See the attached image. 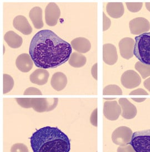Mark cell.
<instances>
[{"label":"cell","mask_w":150,"mask_h":152,"mask_svg":"<svg viewBox=\"0 0 150 152\" xmlns=\"http://www.w3.org/2000/svg\"><path fill=\"white\" fill-rule=\"evenodd\" d=\"M72 47L54 32L44 29L37 32L31 41L29 53L37 68H55L64 64L72 53Z\"/></svg>","instance_id":"obj_1"},{"label":"cell","mask_w":150,"mask_h":152,"mask_svg":"<svg viewBox=\"0 0 150 152\" xmlns=\"http://www.w3.org/2000/svg\"><path fill=\"white\" fill-rule=\"evenodd\" d=\"M33 152H69L70 140L57 127L46 126L37 130L30 138Z\"/></svg>","instance_id":"obj_2"},{"label":"cell","mask_w":150,"mask_h":152,"mask_svg":"<svg viewBox=\"0 0 150 152\" xmlns=\"http://www.w3.org/2000/svg\"><path fill=\"white\" fill-rule=\"evenodd\" d=\"M17 103L25 108H33L37 112H44L53 110L57 106L58 99L46 98H17Z\"/></svg>","instance_id":"obj_3"},{"label":"cell","mask_w":150,"mask_h":152,"mask_svg":"<svg viewBox=\"0 0 150 152\" xmlns=\"http://www.w3.org/2000/svg\"><path fill=\"white\" fill-rule=\"evenodd\" d=\"M134 54L140 62L150 65V33L135 37Z\"/></svg>","instance_id":"obj_4"},{"label":"cell","mask_w":150,"mask_h":152,"mask_svg":"<svg viewBox=\"0 0 150 152\" xmlns=\"http://www.w3.org/2000/svg\"><path fill=\"white\" fill-rule=\"evenodd\" d=\"M130 144L136 152H150V129L134 132Z\"/></svg>","instance_id":"obj_5"},{"label":"cell","mask_w":150,"mask_h":152,"mask_svg":"<svg viewBox=\"0 0 150 152\" xmlns=\"http://www.w3.org/2000/svg\"><path fill=\"white\" fill-rule=\"evenodd\" d=\"M132 131L126 126L118 127L112 134V140L114 143L120 146L129 144L132 137Z\"/></svg>","instance_id":"obj_6"},{"label":"cell","mask_w":150,"mask_h":152,"mask_svg":"<svg viewBox=\"0 0 150 152\" xmlns=\"http://www.w3.org/2000/svg\"><path fill=\"white\" fill-rule=\"evenodd\" d=\"M129 27L132 34L140 36L150 31V23L145 18L137 17L130 21Z\"/></svg>","instance_id":"obj_7"},{"label":"cell","mask_w":150,"mask_h":152,"mask_svg":"<svg viewBox=\"0 0 150 152\" xmlns=\"http://www.w3.org/2000/svg\"><path fill=\"white\" fill-rule=\"evenodd\" d=\"M121 84L126 88H135L141 83V78L136 72L132 70L123 72L121 77Z\"/></svg>","instance_id":"obj_8"},{"label":"cell","mask_w":150,"mask_h":152,"mask_svg":"<svg viewBox=\"0 0 150 152\" xmlns=\"http://www.w3.org/2000/svg\"><path fill=\"white\" fill-rule=\"evenodd\" d=\"M61 15L59 7L54 2H50L45 9V21L49 26H55L57 24Z\"/></svg>","instance_id":"obj_9"},{"label":"cell","mask_w":150,"mask_h":152,"mask_svg":"<svg viewBox=\"0 0 150 152\" xmlns=\"http://www.w3.org/2000/svg\"><path fill=\"white\" fill-rule=\"evenodd\" d=\"M121 107L116 101H106L103 105V115L110 121L117 120L121 114Z\"/></svg>","instance_id":"obj_10"},{"label":"cell","mask_w":150,"mask_h":152,"mask_svg":"<svg viewBox=\"0 0 150 152\" xmlns=\"http://www.w3.org/2000/svg\"><path fill=\"white\" fill-rule=\"evenodd\" d=\"M135 42L131 38H125L122 39L118 43L120 54L122 58L130 59L134 56V47Z\"/></svg>","instance_id":"obj_11"},{"label":"cell","mask_w":150,"mask_h":152,"mask_svg":"<svg viewBox=\"0 0 150 152\" xmlns=\"http://www.w3.org/2000/svg\"><path fill=\"white\" fill-rule=\"evenodd\" d=\"M119 104L122 110L121 114L122 117L130 120L136 117L137 113V108L129 100L126 98H120L119 99Z\"/></svg>","instance_id":"obj_12"},{"label":"cell","mask_w":150,"mask_h":152,"mask_svg":"<svg viewBox=\"0 0 150 152\" xmlns=\"http://www.w3.org/2000/svg\"><path fill=\"white\" fill-rule=\"evenodd\" d=\"M118 59L116 47L112 44H105L103 45V60L106 64L113 65Z\"/></svg>","instance_id":"obj_13"},{"label":"cell","mask_w":150,"mask_h":152,"mask_svg":"<svg viewBox=\"0 0 150 152\" xmlns=\"http://www.w3.org/2000/svg\"><path fill=\"white\" fill-rule=\"evenodd\" d=\"M13 26L14 28L24 35H29L33 32L31 26L24 16H16L13 20Z\"/></svg>","instance_id":"obj_14"},{"label":"cell","mask_w":150,"mask_h":152,"mask_svg":"<svg viewBox=\"0 0 150 152\" xmlns=\"http://www.w3.org/2000/svg\"><path fill=\"white\" fill-rule=\"evenodd\" d=\"M17 68L21 72H27L33 68V63L31 56L28 54H21L16 60Z\"/></svg>","instance_id":"obj_15"},{"label":"cell","mask_w":150,"mask_h":152,"mask_svg":"<svg viewBox=\"0 0 150 152\" xmlns=\"http://www.w3.org/2000/svg\"><path fill=\"white\" fill-rule=\"evenodd\" d=\"M50 74L44 69H38L30 75V79L33 84L38 85H43L47 83Z\"/></svg>","instance_id":"obj_16"},{"label":"cell","mask_w":150,"mask_h":152,"mask_svg":"<svg viewBox=\"0 0 150 152\" xmlns=\"http://www.w3.org/2000/svg\"><path fill=\"white\" fill-rule=\"evenodd\" d=\"M71 45L79 53H86L89 52L91 44L89 40L83 37H78L71 41Z\"/></svg>","instance_id":"obj_17"},{"label":"cell","mask_w":150,"mask_h":152,"mask_svg":"<svg viewBox=\"0 0 150 152\" xmlns=\"http://www.w3.org/2000/svg\"><path fill=\"white\" fill-rule=\"evenodd\" d=\"M67 84V78L63 72H55L51 79V85L53 88L60 91L66 88Z\"/></svg>","instance_id":"obj_18"},{"label":"cell","mask_w":150,"mask_h":152,"mask_svg":"<svg viewBox=\"0 0 150 152\" xmlns=\"http://www.w3.org/2000/svg\"><path fill=\"white\" fill-rule=\"evenodd\" d=\"M109 15L114 18H119L124 14L125 8L122 2H109L106 6Z\"/></svg>","instance_id":"obj_19"},{"label":"cell","mask_w":150,"mask_h":152,"mask_svg":"<svg viewBox=\"0 0 150 152\" xmlns=\"http://www.w3.org/2000/svg\"><path fill=\"white\" fill-rule=\"evenodd\" d=\"M4 39L8 46L12 48H20L23 43L22 38L12 31L6 33Z\"/></svg>","instance_id":"obj_20"},{"label":"cell","mask_w":150,"mask_h":152,"mask_svg":"<svg viewBox=\"0 0 150 152\" xmlns=\"http://www.w3.org/2000/svg\"><path fill=\"white\" fill-rule=\"evenodd\" d=\"M29 17L33 22L35 28H42L44 27L42 20V10L40 7H35L29 12Z\"/></svg>","instance_id":"obj_21"},{"label":"cell","mask_w":150,"mask_h":152,"mask_svg":"<svg viewBox=\"0 0 150 152\" xmlns=\"http://www.w3.org/2000/svg\"><path fill=\"white\" fill-rule=\"evenodd\" d=\"M86 58L83 55L77 52L71 54L69 59V64L74 68H81L86 63Z\"/></svg>","instance_id":"obj_22"},{"label":"cell","mask_w":150,"mask_h":152,"mask_svg":"<svg viewBox=\"0 0 150 152\" xmlns=\"http://www.w3.org/2000/svg\"><path fill=\"white\" fill-rule=\"evenodd\" d=\"M135 69L140 74L143 79L150 76V65L143 64L140 61H137L135 64Z\"/></svg>","instance_id":"obj_23"},{"label":"cell","mask_w":150,"mask_h":152,"mask_svg":"<svg viewBox=\"0 0 150 152\" xmlns=\"http://www.w3.org/2000/svg\"><path fill=\"white\" fill-rule=\"evenodd\" d=\"M103 94L104 95H122V91L121 88L116 85H109L103 88Z\"/></svg>","instance_id":"obj_24"},{"label":"cell","mask_w":150,"mask_h":152,"mask_svg":"<svg viewBox=\"0 0 150 152\" xmlns=\"http://www.w3.org/2000/svg\"><path fill=\"white\" fill-rule=\"evenodd\" d=\"M4 90L3 93L5 94L10 92L14 86V80L11 76L8 74H4Z\"/></svg>","instance_id":"obj_25"},{"label":"cell","mask_w":150,"mask_h":152,"mask_svg":"<svg viewBox=\"0 0 150 152\" xmlns=\"http://www.w3.org/2000/svg\"><path fill=\"white\" fill-rule=\"evenodd\" d=\"M127 9L131 12H137L140 11L142 7V2H126Z\"/></svg>","instance_id":"obj_26"},{"label":"cell","mask_w":150,"mask_h":152,"mask_svg":"<svg viewBox=\"0 0 150 152\" xmlns=\"http://www.w3.org/2000/svg\"><path fill=\"white\" fill-rule=\"evenodd\" d=\"M11 152H29V149L24 144L16 143L12 145Z\"/></svg>","instance_id":"obj_27"},{"label":"cell","mask_w":150,"mask_h":152,"mask_svg":"<svg viewBox=\"0 0 150 152\" xmlns=\"http://www.w3.org/2000/svg\"><path fill=\"white\" fill-rule=\"evenodd\" d=\"M24 94V95H41L42 92L38 88L30 87L26 89Z\"/></svg>","instance_id":"obj_28"},{"label":"cell","mask_w":150,"mask_h":152,"mask_svg":"<svg viewBox=\"0 0 150 152\" xmlns=\"http://www.w3.org/2000/svg\"><path fill=\"white\" fill-rule=\"evenodd\" d=\"M111 25V21L109 18L107 17L105 13H103V31H106L110 28Z\"/></svg>","instance_id":"obj_29"},{"label":"cell","mask_w":150,"mask_h":152,"mask_svg":"<svg viewBox=\"0 0 150 152\" xmlns=\"http://www.w3.org/2000/svg\"><path fill=\"white\" fill-rule=\"evenodd\" d=\"M117 152H136V151L132 146L129 144L118 147Z\"/></svg>","instance_id":"obj_30"},{"label":"cell","mask_w":150,"mask_h":152,"mask_svg":"<svg viewBox=\"0 0 150 152\" xmlns=\"http://www.w3.org/2000/svg\"><path fill=\"white\" fill-rule=\"evenodd\" d=\"M91 124L95 127L98 126V109L96 108L91 113L90 117Z\"/></svg>","instance_id":"obj_31"},{"label":"cell","mask_w":150,"mask_h":152,"mask_svg":"<svg viewBox=\"0 0 150 152\" xmlns=\"http://www.w3.org/2000/svg\"><path fill=\"white\" fill-rule=\"evenodd\" d=\"M130 95H148L149 94L147 92L143 90V88H137L136 90H134L133 91H131L130 93Z\"/></svg>","instance_id":"obj_32"},{"label":"cell","mask_w":150,"mask_h":152,"mask_svg":"<svg viewBox=\"0 0 150 152\" xmlns=\"http://www.w3.org/2000/svg\"><path fill=\"white\" fill-rule=\"evenodd\" d=\"M97 68H98V64H96L93 65V66L91 69V74L93 76V77L97 80L98 79V72H97Z\"/></svg>","instance_id":"obj_33"},{"label":"cell","mask_w":150,"mask_h":152,"mask_svg":"<svg viewBox=\"0 0 150 152\" xmlns=\"http://www.w3.org/2000/svg\"><path fill=\"white\" fill-rule=\"evenodd\" d=\"M143 85L145 88L148 90L150 92V77L148 78L147 79H146L144 83H143Z\"/></svg>","instance_id":"obj_34"},{"label":"cell","mask_w":150,"mask_h":152,"mask_svg":"<svg viewBox=\"0 0 150 152\" xmlns=\"http://www.w3.org/2000/svg\"><path fill=\"white\" fill-rule=\"evenodd\" d=\"M146 98H132V100L137 102H142L146 100Z\"/></svg>","instance_id":"obj_35"},{"label":"cell","mask_w":150,"mask_h":152,"mask_svg":"<svg viewBox=\"0 0 150 152\" xmlns=\"http://www.w3.org/2000/svg\"><path fill=\"white\" fill-rule=\"evenodd\" d=\"M145 5H146V7L147 9V10L150 12V2H146Z\"/></svg>","instance_id":"obj_36"},{"label":"cell","mask_w":150,"mask_h":152,"mask_svg":"<svg viewBox=\"0 0 150 152\" xmlns=\"http://www.w3.org/2000/svg\"><path fill=\"white\" fill-rule=\"evenodd\" d=\"M114 99H116L115 98H104V100H110V101L114 100Z\"/></svg>","instance_id":"obj_37"}]
</instances>
